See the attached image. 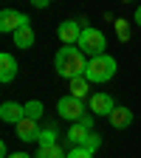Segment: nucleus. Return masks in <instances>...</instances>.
<instances>
[{
	"label": "nucleus",
	"instance_id": "nucleus-1",
	"mask_svg": "<svg viewBox=\"0 0 141 158\" xmlns=\"http://www.w3.org/2000/svg\"><path fill=\"white\" fill-rule=\"evenodd\" d=\"M54 68H56V73L62 79L71 82V79H76V76H85L88 62H85V54L76 45H62L56 51V56H54Z\"/></svg>",
	"mask_w": 141,
	"mask_h": 158
},
{
	"label": "nucleus",
	"instance_id": "nucleus-2",
	"mask_svg": "<svg viewBox=\"0 0 141 158\" xmlns=\"http://www.w3.org/2000/svg\"><path fill=\"white\" fill-rule=\"evenodd\" d=\"M116 59L110 56V54H105V56H96V59H88V71H85V79L88 82H107V79H113L116 76Z\"/></svg>",
	"mask_w": 141,
	"mask_h": 158
},
{
	"label": "nucleus",
	"instance_id": "nucleus-3",
	"mask_svg": "<svg viewBox=\"0 0 141 158\" xmlns=\"http://www.w3.org/2000/svg\"><path fill=\"white\" fill-rule=\"evenodd\" d=\"M105 34L99 31V28H85L82 31V37H79V43H76V48L82 51L85 56H90V59H96V56H105Z\"/></svg>",
	"mask_w": 141,
	"mask_h": 158
},
{
	"label": "nucleus",
	"instance_id": "nucleus-4",
	"mask_svg": "<svg viewBox=\"0 0 141 158\" xmlns=\"http://www.w3.org/2000/svg\"><path fill=\"white\" fill-rule=\"evenodd\" d=\"M56 113L62 116V118H68V122L76 124L79 118L85 116V102H82V99H73V96L68 93V96H62V99L56 102Z\"/></svg>",
	"mask_w": 141,
	"mask_h": 158
},
{
	"label": "nucleus",
	"instance_id": "nucleus-5",
	"mask_svg": "<svg viewBox=\"0 0 141 158\" xmlns=\"http://www.w3.org/2000/svg\"><path fill=\"white\" fill-rule=\"evenodd\" d=\"M23 26H31L26 14H20L14 9H3V11H0V31H3V34H14Z\"/></svg>",
	"mask_w": 141,
	"mask_h": 158
},
{
	"label": "nucleus",
	"instance_id": "nucleus-6",
	"mask_svg": "<svg viewBox=\"0 0 141 158\" xmlns=\"http://www.w3.org/2000/svg\"><path fill=\"white\" fill-rule=\"evenodd\" d=\"M116 107H118V105L113 102L110 93H93V96H90V113H93V116H105V118H110V113H113Z\"/></svg>",
	"mask_w": 141,
	"mask_h": 158
},
{
	"label": "nucleus",
	"instance_id": "nucleus-7",
	"mask_svg": "<svg viewBox=\"0 0 141 158\" xmlns=\"http://www.w3.org/2000/svg\"><path fill=\"white\" fill-rule=\"evenodd\" d=\"M82 31H85V28L79 26V20H65V23H59V28H56L62 45H76L79 37H82Z\"/></svg>",
	"mask_w": 141,
	"mask_h": 158
},
{
	"label": "nucleus",
	"instance_id": "nucleus-8",
	"mask_svg": "<svg viewBox=\"0 0 141 158\" xmlns=\"http://www.w3.org/2000/svg\"><path fill=\"white\" fill-rule=\"evenodd\" d=\"M0 118H3L6 124H20L26 118V105H17V102H3V107H0Z\"/></svg>",
	"mask_w": 141,
	"mask_h": 158
},
{
	"label": "nucleus",
	"instance_id": "nucleus-9",
	"mask_svg": "<svg viewBox=\"0 0 141 158\" xmlns=\"http://www.w3.org/2000/svg\"><path fill=\"white\" fill-rule=\"evenodd\" d=\"M14 76H17V59L9 51H3L0 54V82L9 85V82H14Z\"/></svg>",
	"mask_w": 141,
	"mask_h": 158
},
{
	"label": "nucleus",
	"instance_id": "nucleus-10",
	"mask_svg": "<svg viewBox=\"0 0 141 158\" xmlns=\"http://www.w3.org/2000/svg\"><path fill=\"white\" fill-rule=\"evenodd\" d=\"M39 122H34V118H23V122L17 124V138H23V141H39Z\"/></svg>",
	"mask_w": 141,
	"mask_h": 158
},
{
	"label": "nucleus",
	"instance_id": "nucleus-11",
	"mask_svg": "<svg viewBox=\"0 0 141 158\" xmlns=\"http://www.w3.org/2000/svg\"><path fill=\"white\" fill-rule=\"evenodd\" d=\"M107 122H110L116 130H124V127H130V124H133V113H130V107H116V110L110 113Z\"/></svg>",
	"mask_w": 141,
	"mask_h": 158
},
{
	"label": "nucleus",
	"instance_id": "nucleus-12",
	"mask_svg": "<svg viewBox=\"0 0 141 158\" xmlns=\"http://www.w3.org/2000/svg\"><path fill=\"white\" fill-rule=\"evenodd\" d=\"M68 90H71L73 99H85L88 90H90V82H88L85 76H76V79H71V82H68Z\"/></svg>",
	"mask_w": 141,
	"mask_h": 158
},
{
	"label": "nucleus",
	"instance_id": "nucleus-13",
	"mask_svg": "<svg viewBox=\"0 0 141 158\" xmlns=\"http://www.w3.org/2000/svg\"><path fill=\"white\" fill-rule=\"evenodd\" d=\"M88 133H93V130H88V127H82V124L76 122V124L65 133V138H68L73 147H82V144H85V138H88Z\"/></svg>",
	"mask_w": 141,
	"mask_h": 158
},
{
	"label": "nucleus",
	"instance_id": "nucleus-14",
	"mask_svg": "<svg viewBox=\"0 0 141 158\" xmlns=\"http://www.w3.org/2000/svg\"><path fill=\"white\" fill-rule=\"evenodd\" d=\"M14 45L17 48H31L34 45V28L31 26H23L20 31H14Z\"/></svg>",
	"mask_w": 141,
	"mask_h": 158
},
{
	"label": "nucleus",
	"instance_id": "nucleus-15",
	"mask_svg": "<svg viewBox=\"0 0 141 158\" xmlns=\"http://www.w3.org/2000/svg\"><path fill=\"white\" fill-rule=\"evenodd\" d=\"M34 158H68V155L62 152V147H59V144H39Z\"/></svg>",
	"mask_w": 141,
	"mask_h": 158
},
{
	"label": "nucleus",
	"instance_id": "nucleus-16",
	"mask_svg": "<svg viewBox=\"0 0 141 158\" xmlns=\"http://www.w3.org/2000/svg\"><path fill=\"white\" fill-rule=\"evenodd\" d=\"M43 113H45V107H43V102H37V99L26 105V116L34 118V122H39V118H43Z\"/></svg>",
	"mask_w": 141,
	"mask_h": 158
},
{
	"label": "nucleus",
	"instance_id": "nucleus-17",
	"mask_svg": "<svg viewBox=\"0 0 141 158\" xmlns=\"http://www.w3.org/2000/svg\"><path fill=\"white\" fill-rule=\"evenodd\" d=\"M116 34L122 43H127L130 40V20H116Z\"/></svg>",
	"mask_w": 141,
	"mask_h": 158
},
{
	"label": "nucleus",
	"instance_id": "nucleus-18",
	"mask_svg": "<svg viewBox=\"0 0 141 158\" xmlns=\"http://www.w3.org/2000/svg\"><path fill=\"white\" fill-rule=\"evenodd\" d=\"M99 147H102V138H99L96 133H88V138H85V144H82V150H88V152H96Z\"/></svg>",
	"mask_w": 141,
	"mask_h": 158
},
{
	"label": "nucleus",
	"instance_id": "nucleus-19",
	"mask_svg": "<svg viewBox=\"0 0 141 158\" xmlns=\"http://www.w3.org/2000/svg\"><path fill=\"white\" fill-rule=\"evenodd\" d=\"M39 144H56V130L54 127H45L39 133Z\"/></svg>",
	"mask_w": 141,
	"mask_h": 158
},
{
	"label": "nucleus",
	"instance_id": "nucleus-20",
	"mask_svg": "<svg viewBox=\"0 0 141 158\" xmlns=\"http://www.w3.org/2000/svg\"><path fill=\"white\" fill-rule=\"evenodd\" d=\"M68 158H93V152H88V150H82V147H73V150L68 152Z\"/></svg>",
	"mask_w": 141,
	"mask_h": 158
},
{
	"label": "nucleus",
	"instance_id": "nucleus-21",
	"mask_svg": "<svg viewBox=\"0 0 141 158\" xmlns=\"http://www.w3.org/2000/svg\"><path fill=\"white\" fill-rule=\"evenodd\" d=\"M93 122H96V116H93V113H85L82 118H79V124L88 127V130H93Z\"/></svg>",
	"mask_w": 141,
	"mask_h": 158
},
{
	"label": "nucleus",
	"instance_id": "nucleus-22",
	"mask_svg": "<svg viewBox=\"0 0 141 158\" xmlns=\"http://www.w3.org/2000/svg\"><path fill=\"white\" fill-rule=\"evenodd\" d=\"M9 158H34V155H28V152H14V155H9Z\"/></svg>",
	"mask_w": 141,
	"mask_h": 158
},
{
	"label": "nucleus",
	"instance_id": "nucleus-23",
	"mask_svg": "<svg viewBox=\"0 0 141 158\" xmlns=\"http://www.w3.org/2000/svg\"><path fill=\"white\" fill-rule=\"evenodd\" d=\"M133 20H135V23H138V26H141V6L135 9V17H133Z\"/></svg>",
	"mask_w": 141,
	"mask_h": 158
}]
</instances>
